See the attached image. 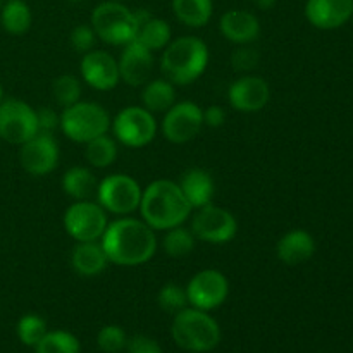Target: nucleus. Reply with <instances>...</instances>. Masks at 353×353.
Returning <instances> with one entry per match:
<instances>
[{
    "label": "nucleus",
    "instance_id": "f257e3e1",
    "mask_svg": "<svg viewBox=\"0 0 353 353\" xmlns=\"http://www.w3.org/2000/svg\"><path fill=\"white\" fill-rule=\"evenodd\" d=\"M100 245L109 264L138 268L154 259L157 252V236L143 219L124 216L107 224Z\"/></svg>",
    "mask_w": 353,
    "mask_h": 353
},
{
    "label": "nucleus",
    "instance_id": "f03ea898",
    "mask_svg": "<svg viewBox=\"0 0 353 353\" xmlns=\"http://www.w3.org/2000/svg\"><path fill=\"white\" fill-rule=\"evenodd\" d=\"M140 216L154 231H168L181 226L192 214V205L181 188L171 179H155L143 188Z\"/></svg>",
    "mask_w": 353,
    "mask_h": 353
},
{
    "label": "nucleus",
    "instance_id": "7ed1b4c3",
    "mask_svg": "<svg viewBox=\"0 0 353 353\" xmlns=\"http://www.w3.org/2000/svg\"><path fill=\"white\" fill-rule=\"evenodd\" d=\"M209 47L199 37H179L164 48L161 69L174 86L195 83L209 65Z\"/></svg>",
    "mask_w": 353,
    "mask_h": 353
},
{
    "label": "nucleus",
    "instance_id": "20e7f679",
    "mask_svg": "<svg viewBox=\"0 0 353 353\" xmlns=\"http://www.w3.org/2000/svg\"><path fill=\"white\" fill-rule=\"evenodd\" d=\"M171 336L183 350L207 353L221 343V327L209 312L188 305L181 312L174 314Z\"/></svg>",
    "mask_w": 353,
    "mask_h": 353
},
{
    "label": "nucleus",
    "instance_id": "39448f33",
    "mask_svg": "<svg viewBox=\"0 0 353 353\" xmlns=\"http://www.w3.org/2000/svg\"><path fill=\"white\" fill-rule=\"evenodd\" d=\"M90 26L95 31L97 38L112 47H124L137 37L134 14L123 2L105 0L99 3L92 12Z\"/></svg>",
    "mask_w": 353,
    "mask_h": 353
},
{
    "label": "nucleus",
    "instance_id": "423d86ee",
    "mask_svg": "<svg viewBox=\"0 0 353 353\" xmlns=\"http://www.w3.org/2000/svg\"><path fill=\"white\" fill-rule=\"evenodd\" d=\"M109 112L97 102H76L61 112V130L76 143H88L110 130Z\"/></svg>",
    "mask_w": 353,
    "mask_h": 353
},
{
    "label": "nucleus",
    "instance_id": "0eeeda50",
    "mask_svg": "<svg viewBox=\"0 0 353 353\" xmlns=\"http://www.w3.org/2000/svg\"><path fill=\"white\" fill-rule=\"evenodd\" d=\"M141 193L143 188L137 179L117 172V174H109L99 183L95 196L105 212L124 217L140 209Z\"/></svg>",
    "mask_w": 353,
    "mask_h": 353
},
{
    "label": "nucleus",
    "instance_id": "6e6552de",
    "mask_svg": "<svg viewBox=\"0 0 353 353\" xmlns=\"http://www.w3.org/2000/svg\"><path fill=\"white\" fill-rule=\"evenodd\" d=\"M112 133L121 145L130 148H141L152 143L157 134V121L145 107H124L110 123Z\"/></svg>",
    "mask_w": 353,
    "mask_h": 353
},
{
    "label": "nucleus",
    "instance_id": "1a4fd4ad",
    "mask_svg": "<svg viewBox=\"0 0 353 353\" xmlns=\"http://www.w3.org/2000/svg\"><path fill=\"white\" fill-rule=\"evenodd\" d=\"M65 233L76 241H100L109 219L107 212L99 202L93 200H76L64 212Z\"/></svg>",
    "mask_w": 353,
    "mask_h": 353
},
{
    "label": "nucleus",
    "instance_id": "9d476101",
    "mask_svg": "<svg viewBox=\"0 0 353 353\" xmlns=\"http://www.w3.org/2000/svg\"><path fill=\"white\" fill-rule=\"evenodd\" d=\"M37 110L17 99H3L0 103V140L10 145H23L38 134Z\"/></svg>",
    "mask_w": 353,
    "mask_h": 353
},
{
    "label": "nucleus",
    "instance_id": "9b49d317",
    "mask_svg": "<svg viewBox=\"0 0 353 353\" xmlns=\"http://www.w3.org/2000/svg\"><path fill=\"white\" fill-rule=\"evenodd\" d=\"M193 236L200 241L212 245H223L233 240L238 233V221L228 209L209 203L196 209L192 217Z\"/></svg>",
    "mask_w": 353,
    "mask_h": 353
},
{
    "label": "nucleus",
    "instance_id": "f8f14e48",
    "mask_svg": "<svg viewBox=\"0 0 353 353\" xmlns=\"http://www.w3.org/2000/svg\"><path fill=\"white\" fill-rule=\"evenodd\" d=\"M185 288L190 307L205 310V312L223 305L230 295V281H228L226 274L217 269L199 271L190 279Z\"/></svg>",
    "mask_w": 353,
    "mask_h": 353
},
{
    "label": "nucleus",
    "instance_id": "ddd939ff",
    "mask_svg": "<svg viewBox=\"0 0 353 353\" xmlns=\"http://www.w3.org/2000/svg\"><path fill=\"white\" fill-rule=\"evenodd\" d=\"M203 128V110L199 103L176 102L162 119V134L174 145L188 143L195 140Z\"/></svg>",
    "mask_w": 353,
    "mask_h": 353
},
{
    "label": "nucleus",
    "instance_id": "4468645a",
    "mask_svg": "<svg viewBox=\"0 0 353 353\" xmlns=\"http://www.w3.org/2000/svg\"><path fill=\"white\" fill-rule=\"evenodd\" d=\"M61 159L59 143L52 133H38L21 145L19 162L31 176H47L55 171Z\"/></svg>",
    "mask_w": 353,
    "mask_h": 353
},
{
    "label": "nucleus",
    "instance_id": "2eb2a0df",
    "mask_svg": "<svg viewBox=\"0 0 353 353\" xmlns=\"http://www.w3.org/2000/svg\"><path fill=\"white\" fill-rule=\"evenodd\" d=\"M228 100L238 112H259L271 100V86L261 76H241L231 83L228 90Z\"/></svg>",
    "mask_w": 353,
    "mask_h": 353
},
{
    "label": "nucleus",
    "instance_id": "dca6fc26",
    "mask_svg": "<svg viewBox=\"0 0 353 353\" xmlns=\"http://www.w3.org/2000/svg\"><path fill=\"white\" fill-rule=\"evenodd\" d=\"M79 71L86 85L99 92L114 90L121 81L117 61L103 50H90L83 54Z\"/></svg>",
    "mask_w": 353,
    "mask_h": 353
},
{
    "label": "nucleus",
    "instance_id": "f3484780",
    "mask_svg": "<svg viewBox=\"0 0 353 353\" xmlns=\"http://www.w3.org/2000/svg\"><path fill=\"white\" fill-rule=\"evenodd\" d=\"M117 68H119L121 81L130 86H141L150 78L154 69V55L147 47L133 40L131 43L124 45V50L117 59Z\"/></svg>",
    "mask_w": 353,
    "mask_h": 353
},
{
    "label": "nucleus",
    "instance_id": "a211bd4d",
    "mask_svg": "<svg viewBox=\"0 0 353 353\" xmlns=\"http://www.w3.org/2000/svg\"><path fill=\"white\" fill-rule=\"evenodd\" d=\"M353 0H307L305 17L319 30H336L352 19Z\"/></svg>",
    "mask_w": 353,
    "mask_h": 353
},
{
    "label": "nucleus",
    "instance_id": "6ab92c4d",
    "mask_svg": "<svg viewBox=\"0 0 353 353\" xmlns=\"http://www.w3.org/2000/svg\"><path fill=\"white\" fill-rule=\"evenodd\" d=\"M219 30L234 45H250L261 34V23L254 12L243 9L228 10L221 16Z\"/></svg>",
    "mask_w": 353,
    "mask_h": 353
},
{
    "label": "nucleus",
    "instance_id": "aec40b11",
    "mask_svg": "<svg viewBox=\"0 0 353 353\" xmlns=\"http://www.w3.org/2000/svg\"><path fill=\"white\" fill-rule=\"evenodd\" d=\"M134 21H137V37L134 40L147 47L150 52L164 50L172 40V31L168 21L159 19L152 16L148 10H134Z\"/></svg>",
    "mask_w": 353,
    "mask_h": 353
},
{
    "label": "nucleus",
    "instance_id": "412c9836",
    "mask_svg": "<svg viewBox=\"0 0 353 353\" xmlns=\"http://www.w3.org/2000/svg\"><path fill=\"white\" fill-rule=\"evenodd\" d=\"M316 254V241L305 230H292L276 243V255L286 265H299Z\"/></svg>",
    "mask_w": 353,
    "mask_h": 353
},
{
    "label": "nucleus",
    "instance_id": "4be33fe9",
    "mask_svg": "<svg viewBox=\"0 0 353 353\" xmlns=\"http://www.w3.org/2000/svg\"><path fill=\"white\" fill-rule=\"evenodd\" d=\"M178 185L181 188L185 199L192 205V209H200V207L214 203L216 183H214V178L210 176V172L199 168L188 169V171L183 172Z\"/></svg>",
    "mask_w": 353,
    "mask_h": 353
},
{
    "label": "nucleus",
    "instance_id": "5701e85b",
    "mask_svg": "<svg viewBox=\"0 0 353 353\" xmlns=\"http://www.w3.org/2000/svg\"><path fill=\"white\" fill-rule=\"evenodd\" d=\"M109 265L105 252L100 241H81L71 252L72 271L83 278H95L100 276Z\"/></svg>",
    "mask_w": 353,
    "mask_h": 353
},
{
    "label": "nucleus",
    "instance_id": "b1692460",
    "mask_svg": "<svg viewBox=\"0 0 353 353\" xmlns=\"http://www.w3.org/2000/svg\"><path fill=\"white\" fill-rule=\"evenodd\" d=\"M61 185L65 195L74 200H92V196L97 195V188H99L95 174L88 168H81V165L68 169L65 174L62 176Z\"/></svg>",
    "mask_w": 353,
    "mask_h": 353
},
{
    "label": "nucleus",
    "instance_id": "393cba45",
    "mask_svg": "<svg viewBox=\"0 0 353 353\" xmlns=\"http://www.w3.org/2000/svg\"><path fill=\"white\" fill-rule=\"evenodd\" d=\"M176 103V90L169 79H152L143 85L141 92V107L155 112H168Z\"/></svg>",
    "mask_w": 353,
    "mask_h": 353
},
{
    "label": "nucleus",
    "instance_id": "a878e982",
    "mask_svg": "<svg viewBox=\"0 0 353 353\" xmlns=\"http://www.w3.org/2000/svg\"><path fill=\"white\" fill-rule=\"evenodd\" d=\"M0 23L9 34L19 37V34L28 33L33 23L30 6L24 0H7L0 9Z\"/></svg>",
    "mask_w": 353,
    "mask_h": 353
},
{
    "label": "nucleus",
    "instance_id": "bb28decb",
    "mask_svg": "<svg viewBox=\"0 0 353 353\" xmlns=\"http://www.w3.org/2000/svg\"><path fill=\"white\" fill-rule=\"evenodd\" d=\"M174 16L185 26L202 28L212 17V0H172Z\"/></svg>",
    "mask_w": 353,
    "mask_h": 353
},
{
    "label": "nucleus",
    "instance_id": "cd10ccee",
    "mask_svg": "<svg viewBox=\"0 0 353 353\" xmlns=\"http://www.w3.org/2000/svg\"><path fill=\"white\" fill-rule=\"evenodd\" d=\"M117 154H119V147L114 138L102 134L97 137L95 140L88 141L85 148V157L92 168L105 169L116 162Z\"/></svg>",
    "mask_w": 353,
    "mask_h": 353
},
{
    "label": "nucleus",
    "instance_id": "c85d7f7f",
    "mask_svg": "<svg viewBox=\"0 0 353 353\" xmlns=\"http://www.w3.org/2000/svg\"><path fill=\"white\" fill-rule=\"evenodd\" d=\"M195 243L196 238L193 236L192 230L183 228V224L168 230L162 238V248L172 259H183L190 255L195 250Z\"/></svg>",
    "mask_w": 353,
    "mask_h": 353
},
{
    "label": "nucleus",
    "instance_id": "c756f323",
    "mask_svg": "<svg viewBox=\"0 0 353 353\" xmlns=\"http://www.w3.org/2000/svg\"><path fill=\"white\" fill-rule=\"evenodd\" d=\"M81 343L72 333L64 330L47 331L34 347V353H79Z\"/></svg>",
    "mask_w": 353,
    "mask_h": 353
},
{
    "label": "nucleus",
    "instance_id": "7c9ffc66",
    "mask_svg": "<svg viewBox=\"0 0 353 353\" xmlns=\"http://www.w3.org/2000/svg\"><path fill=\"white\" fill-rule=\"evenodd\" d=\"M81 81L74 74H61L52 83V93L62 109L74 105L76 102L81 100Z\"/></svg>",
    "mask_w": 353,
    "mask_h": 353
},
{
    "label": "nucleus",
    "instance_id": "2f4dec72",
    "mask_svg": "<svg viewBox=\"0 0 353 353\" xmlns=\"http://www.w3.org/2000/svg\"><path fill=\"white\" fill-rule=\"evenodd\" d=\"M47 323L37 314H26L17 323V338L26 347H37L38 341L47 334Z\"/></svg>",
    "mask_w": 353,
    "mask_h": 353
},
{
    "label": "nucleus",
    "instance_id": "473e14b6",
    "mask_svg": "<svg viewBox=\"0 0 353 353\" xmlns=\"http://www.w3.org/2000/svg\"><path fill=\"white\" fill-rule=\"evenodd\" d=\"M157 303L164 312L172 314V316L181 312L183 309H186L190 305L186 288H183L181 285H176V283H168L159 292Z\"/></svg>",
    "mask_w": 353,
    "mask_h": 353
},
{
    "label": "nucleus",
    "instance_id": "72a5a7b5",
    "mask_svg": "<svg viewBox=\"0 0 353 353\" xmlns=\"http://www.w3.org/2000/svg\"><path fill=\"white\" fill-rule=\"evenodd\" d=\"M128 336L124 330L116 324L103 326L97 334V345L103 353H119L126 348Z\"/></svg>",
    "mask_w": 353,
    "mask_h": 353
},
{
    "label": "nucleus",
    "instance_id": "f704fd0d",
    "mask_svg": "<svg viewBox=\"0 0 353 353\" xmlns=\"http://www.w3.org/2000/svg\"><path fill=\"white\" fill-rule=\"evenodd\" d=\"M259 61H261V55L250 45H238L236 50L231 54V64L236 71L241 72H248L257 68Z\"/></svg>",
    "mask_w": 353,
    "mask_h": 353
},
{
    "label": "nucleus",
    "instance_id": "c9c22d12",
    "mask_svg": "<svg viewBox=\"0 0 353 353\" xmlns=\"http://www.w3.org/2000/svg\"><path fill=\"white\" fill-rule=\"evenodd\" d=\"M69 41H71V47L78 54H86V52L93 50V47H95L97 34L90 24H79L71 31Z\"/></svg>",
    "mask_w": 353,
    "mask_h": 353
},
{
    "label": "nucleus",
    "instance_id": "e433bc0d",
    "mask_svg": "<svg viewBox=\"0 0 353 353\" xmlns=\"http://www.w3.org/2000/svg\"><path fill=\"white\" fill-rule=\"evenodd\" d=\"M126 353H162L161 345L145 334H134L133 338H128Z\"/></svg>",
    "mask_w": 353,
    "mask_h": 353
},
{
    "label": "nucleus",
    "instance_id": "4c0bfd02",
    "mask_svg": "<svg viewBox=\"0 0 353 353\" xmlns=\"http://www.w3.org/2000/svg\"><path fill=\"white\" fill-rule=\"evenodd\" d=\"M38 117V131L40 133H52L61 126V114L55 112L50 107H41L37 110Z\"/></svg>",
    "mask_w": 353,
    "mask_h": 353
},
{
    "label": "nucleus",
    "instance_id": "58836bf2",
    "mask_svg": "<svg viewBox=\"0 0 353 353\" xmlns=\"http://www.w3.org/2000/svg\"><path fill=\"white\" fill-rule=\"evenodd\" d=\"M226 123V110L219 105H209L203 110V124L209 128H221Z\"/></svg>",
    "mask_w": 353,
    "mask_h": 353
},
{
    "label": "nucleus",
    "instance_id": "ea45409f",
    "mask_svg": "<svg viewBox=\"0 0 353 353\" xmlns=\"http://www.w3.org/2000/svg\"><path fill=\"white\" fill-rule=\"evenodd\" d=\"M276 2H278V0H254L255 7H259L261 10L272 9V7L276 6Z\"/></svg>",
    "mask_w": 353,
    "mask_h": 353
},
{
    "label": "nucleus",
    "instance_id": "a19ab883",
    "mask_svg": "<svg viewBox=\"0 0 353 353\" xmlns=\"http://www.w3.org/2000/svg\"><path fill=\"white\" fill-rule=\"evenodd\" d=\"M3 102V88H2V85H0V103Z\"/></svg>",
    "mask_w": 353,
    "mask_h": 353
},
{
    "label": "nucleus",
    "instance_id": "79ce46f5",
    "mask_svg": "<svg viewBox=\"0 0 353 353\" xmlns=\"http://www.w3.org/2000/svg\"><path fill=\"white\" fill-rule=\"evenodd\" d=\"M69 2H72V3H78V2H83V0H69Z\"/></svg>",
    "mask_w": 353,
    "mask_h": 353
},
{
    "label": "nucleus",
    "instance_id": "37998d69",
    "mask_svg": "<svg viewBox=\"0 0 353 353\" xmlns=\"http://www.w3.org/2000/svg\"><path fill=\"white\" fill-rule=\"evenodd\" d=\"M112 2H126V0H112Z\"/></svg>",
    "mask_w": 353,
    "mask_h": 353
},
{
    "label": "nucleus",
    "instance_id": "c03bdc74",
    "mask_svg": "<svg viewBox=\"0 0 353 353\" xmlns=\"http://www.w3.org/2000/svg\"><path fill=\"white\" fill-rule=\"evenodd\" d=\"M2 3H3V0H0V9H2Z\"/></svg>",
    "mask_w": 353,
    "mask_h": 353
},
{
    "label": "nucleus",
    "instance_id": "a18cd8bd",
    "mask_svg": "<svg viewBox=\"0 0 353 353\" xmlns=\"http://www.w3.org/2000/svg\"><path fill=\"white\" fill-rule=\"evenodd\" d=\"M352 21H353V14H352Z\"/></svg>",
    "mask_w": 353,
    "mask_h": 353
}]
</instances>
